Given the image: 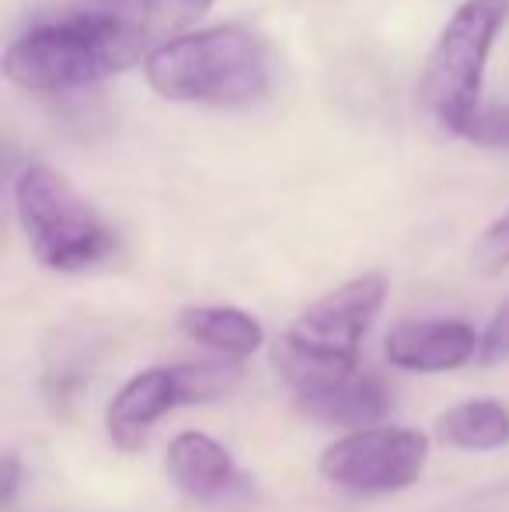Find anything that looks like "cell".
<instances>
[{
    "instance_id": "6da1fadb",
    "label": "cell",
    "mask_w": 509,
    "mask_h": 512,
    "mask_svg": "<svg viewBox=\"0 0 509 512\" xmlns=\"http://www.w3.org/2000/svg\"><path fill=\"white\" fill-rule=\"evenodd\" d=\"M154 35L112 11H70L32 21L4 49V77L21 91L91 88L154 53Z\"/></svg>"
},
{
    "instance_id": "7a4b0ae2",
    "label": "cell",
    "mask_w": 509,
    "mask_h": 512,
    "mask_svg": "<svg viewBox=\"0 0 509 512\" xmlns=\"http://www.w3.org/2000/svg\"><path fill=\"white\" fill-rule=\"evenodd\" d=\"M150 91L168 102L245 108L269 95V49L241 25L178 32L143 60Z\"/></svg>"
},
{
    "instance_id": "3957f363",
    "label": "cell",
    "mask_w": 509,
    "mask_h": 512,
    "mask_svg": "<svg viewBox=\"0 0 509 512\" xmlns=\"http://www.w3.org/2000/svg\"><path fill=\"white\" fill-rule=\"evenodd\" d=\"M387 300L384 276H356L314 300L272 345V366L297 391L318 394L360 373V345Z\"/></svg>"
},
{
    "instance_id": "277c9868",
    "label": "cell",
    "mask_w": 509,
    "mask_h": 512,
    "mask_svg": "<svg viewBox=\"0 0 509 512\" xmlns=\"http://www.w3.org/2000/svg\"><path fill=\"white\" fill-rule=\"evenodd\" d=\"M11 192L21 234L46 269L74 276L116 255V230L56 168L25 164Z\"/></svg>"
},
{
    "instance_id": "5b68a950",
    "label": "cell",
    "mask_w": 509,
    "mask_h": 512,
    "mask_svg": "<svg viewBox=\"0 0 509 512\" xmlns=\"http://www.w3.org/2000/svg\"><path fill=\"white\" fill-rule=\"evenodd\" d=\"M509 0H464L440 28L422 70V98L450 136H468L482 115V81Z\"/></svg>"
},
{
    "instance_id": "8992f818",
    "label": "cell",
    "mask_w": 509,
    "mask_h": 512,
    "mask_svg": "<svg viewBox=\"0 0 509 512\" xmlns=\"http://www.w3.org/2000/svg\"><path fill=\"white\" fill-rule=\"evenodd\" d=\"M241 384V370L227 363L154 366L129 377L105 411V432L123 453H136L147 443L157 418L185 405L227 398Z\"/></svg>"
},
{
    "instance_id": "52a82bcc",
    "label": "cell",
    "mask_w": 509,
    "mask_h": 512,
    "mask_svg": "<svg viewBox=\"0 0 509 512\" xmlns=\"http://www.w3.org/2000/svg\"><path fill=\"white\" fill-rule=\"evenodd\" d=\"M429 439L415 429H377L346 432L321 453V474L328 485L353 495H387L415 485L426 471Z\"/></svg>"
},
{
    "instance_id": "ba28073f",
    "label": "cell",
    "mask_w": 509,
    "mask_h": 512,
    "mask_svg": "<svg viewBox=\"0 0 509 512\" xmlns=\"http://www.w3.org/2000/svg\"><path fill=\"white\" fill-rule=\"evenodd\" d=\"M482 338L468 321L429 317V321H401L384 342V356L398 370L412 373H447L464 366L478 352Z\"/></svg>"
},
{
    "instance_id": "9c48e42d",
    "label": "cell",
    "mask_w": 509,
    "mask_h": 512,
    "mask_svg": "<svg viewBox=\"0 0 509 512\" xmlns=\"http://www.w3.org/2000/svg\"><path fill=\"white\" fill-rule=\"evenodd\" d=\"M168 478L196 502H220L238 488L231 453L206 432H178L168 446Z\"/></svg>"
},
{
    "instance_id": "30bf717a",
    "label": "cell",
    "mask_w": 509,
    "mask_h": 512,
    "mask_svg": "<svg viewBox=\"0 0 509 512\" xmlns=\"http://www.w3.org/2000/svg\"><path fill=\"white\" fill-rule=\"evenodd\" d=\"M300 411L314 418V422L325 425H346V429H377V422L391 408V394L377 377L370 373H353L349 380L335 387H325L318 394H304L297 398Z\"/></svg>"
},
{
    "instance_id": "8fae6325",
    "label": "cell",
    "mask_w": 509,
    "mask_h": 512,
    "mask_svg": "<svg viewBox=\"0 0 509 512\" xmlns=\"http://www.w3.org/2000/svg\"><path fill=\"white\" fill-rule=\"evenodd\" d=\"M178 328L192 342L217 352L220 359H231V363L255 356L265 342V328L241 307H217V304L185 307L178 314Z\"/></svg>"
},
{
    "instance_id": "7c38bea8",
    "label": "cell",
    "mask_w": 509,
    "mask_h": 512,
    "mask_svg": "<svg viewBox=\"0 0 509 512\" xmlns=\"http://www.w3.org/2000/svg\"><path fill=\"white\" fill-rule=\"evenodd\" d=\"M436 432L454 450H499L509 443V408L499 401H464L436 418Z\"/></svg>"
},
{
    "instance_id": "4fadbf2b",
    "label": "cell",
    "mask_w": 509,
    "mask_h": 512,
    "mask_svg": "<svg viewBox=\"0 0 509 512\" xmlns=\"http://www.w3.org/2000/svg\"><path fill=\"white\" fill-rule=\"evenodd\" d=\"M95 4H102V11L133 18L150 35H157V32H171V28H182L185 21H196L199 14H206V7L213 0H95Z\"/></svg>"
},
{
    "instance_id": "5bb4252c",
    "label": "cell",
    "mask_w": 509,
    "mask_h": 512,
    "mask_svg": "<svg viewBox=\"0 0 509 512\" xmlns=\"http://www.w3.org/2000/svg\"><path fill=\"white\" fill-rule=\"evenodd\" d=\"M475 265L482 272H499L509 269V209L499 220H492L485 227V234L475 244Z\"/></svg>"
},
{
    "instance_id": "9a60e30c",
    "label": "cell",
    "mask_w": 509,
    "mask_h": 512,
    "mask_svg": "<svg viewBox=\"0 0 509 512\" xmlns=\"http://www.w3.org/2000/svg\"><path fill=\"white\" fill-rule=\"evenodd\" d=\"M478 359L485 366H499L509 359V300L496 307L492 321L485 324L482 331V342H478Z\"/></svg>"
},
{
    "instance_id": "2e32d148",
    "label": "cell",
    "mask_w": 509,
    "mask_h": 512,
    "mask_svg": "<svg viewBox=\"0 0 509 512\" xmlns=\"http://www.w3.org/2000/svg\"><path fill=\"white\" fill-rule=\"evenodd\" d=\"M468 140L482 147H509V105L503 108H482V115L471 126Z\"/></svg>"
},
{
    "instance_id": "e0dca14e",
    "label": "cell",
    "mask_w": 509,
    "mask_h": 512,
    "mask_svg": "<svg viewBox=\"0 0 509 512\" xmlns=\"http://www.w3.org/2000/svg\"><path fill=\"white\" fill-rule=\"evenodd\" d=\"M18 485H21V464H18V457H11V453H7V457H4V474H0V502H4V506H11V502H14Z\"/></svg>"
}]
</instances>
